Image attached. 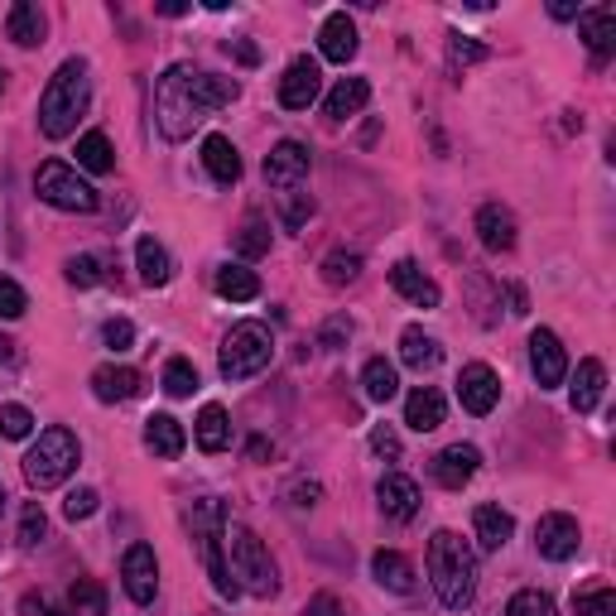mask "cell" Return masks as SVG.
Segmentation results:
<instances>
[{
	"label": "cell",
	"mask_w": 616,
	"mask_h": 616,
	"mask_svg": "<svg viewBox=\"0 0 616 616\" xmlns=\"http://www.w3.org/2000/svg\"><path fill=\"white\" fill-rule=\"evenodd\" d=\"M241 88L232 78H217V72H198L193 63H174L154 88V120L168 140H188L193 130L208 120L217 106H232Z\"/></svg>",
	"instance_id": "6da1fadb"
},
{
	"label": "cell",
	"mask_w": 616,
	"mask_h": 616,
	"mask_svg": "<svg viewBox=\"0 0 616 616\" xmlns=\"http://www.w3.org/2000/svg\"><path fill=\"white\" fill-rule=\"evenodd\" d=\"M429 583L439 602L449 612H467L477 597V554L463 545V535H453V530H439V535L429 539Z\"/></svg>",
	"instance_id": "7a4b0ae2"
},
{
	"label": "cell",
	"mask_w": 616,
	"mask_h": 616,
	"mask_svg": "<svg viewBox=\"0 0 616 616\" xmlns=\"http://www.w3.org/2000/svg\"><path fill=\"white\" fill-rule=\"evenodd\" d=\"M92 102V78H88V63L82 58H68L58 63V72L48 78V88L39 96V130L48 140H63L78 130V116L88 112Z\"/></svg>",
	"instance_id": "3957f363"
},
{
	"label": "cell",
	"mask_w": 616,
	"mask_h": 616,
	"mask_svg": "<svg viewBox=\"0 0 616 616\" xmlns=\"http://www.w3.org/2000/svg\"><path fill=\"white\" fill-rule=\"evenodd\" d=\"M222 535H226V554H232L226 569H232L236 588H246L251 597H275L280 593V573H275V559H270V549L256 539V530L226 525Z\"/></svg>",
	"instance_id": "277c9868"
},
{
	"label": "cell",
	"mask_w": 616,
	"mask_h": 616,
	"mask_svg": "<svg viewBox=\"0 0 616 616\" xmlns=\"http://www.w3.org/2000/svg\"><path fill=\"white\" fill-rule=\"evenodd\" d=\"M78 457H82V449L68 429H44L39 443L24 453V481H30L34 491L63 487V481L72 477V467H78Z\"/></svg>",
	"instance_id": "5b68a950"
},
{
	"label": "cell",
	"mask_w": 616,
	"mask_h": 616,
	"mask_svg": "<svg viewBox=\"0 0 616 616\" xmlns=\"http://www.w3.org/2000/svg\"><path fill=\"white\" fill-rule=\"evenodd\" d=\"M270 357H275L270 328H265V323H236V328L222 337V361H217V367H222L226 381H251L270 367Z\"/></svg>",
	"instance_id": "8992f818"
},
{
	"label": "cell",
	"mask_w": 616,
	"mask_h": 616,
	"mask_svg": "<svg viewBox=\"0 0 616 616\" xmlns=\"http://www.w3.org/2000/svg\"><path fill=\"white\" fill-rule=\"evenodd\" d=\"M222 511H217V501H198L193 505V539H198V554H202V563H208V578H212V588H217V597H236L241 588H236V578L232 569H226V535H222Z\"/></svg>",
	"instance_id": "52a82bcc"
},
{
	"label": "cell",
	"mask_w": 616,
	"mask_h": 616,
	"mask_svg": "<svg viewBox=\"0 0 616 616\" xmlns=\"http://www.w3.org/2000/svg\"><path fill=\"white\" fill-rule=\"evenodd\" d=\"M34 193H39L48 208H58V212H96V202H102L88 178H82L72 164H63V160H44L39 164V174H34Z\"/></svg>",
	"instance_id": "ba28073f"
},
{
	"label": "cell",
	"mask_w": 616,
	"mask_h": 616,
	"mask_svg": "<svg viewBox=\"0 0 616 616\" xmlns=\"http://www.w3.org/2000/svg\"><path fill=\"white\" fill-rule=\"evenodd\" d=\"M578 545H583V530H578V521L569 511H549V515H539V525H535V549L545 554L549 563H569Z\"/></svg>",
	"instance_id": "9c48e42d"
},
{
	"label": "cell",
	"mask_w": 616,
	"mask_h": 616,
	"mask_svg": "<svg viewBox=\"0 0 616 616\" xmlns=\"http://www.w3.org/2000/svg\"><path fill=\"white\" fill-rule=\"evenodd\" d=\"M309 164H313L309 144H299V140H280L270 154H265V184L280 188V193H294V188L309 178Z\"/></svg>",
	"instance_id": "30bf717a"
},
{
	"label": "cell",
	"mask_w": 616,
	"mask_h": 616,
	"mask_svg": "<svg viewBox=\"0 0 616 616\" xmlns=\"http://www.w3.org/2000/svg\"><path fill=\"white\" fill-rule=\"evenodd\" d=\"M530 371H535L539 391H554V385H563V376H569V352H563L554 328L530 333Z\"/></svg>",
	"instance_id": "8fae6325"
},
{
	"label": "cell",
	"mask_w": 616,
	"mask_h": 616,
	"mask_svg": "<svg viewBox=\"0 0 616 616\" xmlns=\"http://www.w3.org/2000/svg\"><path fill=\"white\" fill-rule=\"evenodd\" d=\"M120 583H126V597L136 607H150L154 593H160V563H154L150 545H130L126 559H120Z\"/></svg>",
	"instance_id": "7c38bea8"
},
{
	"label": "cell",
	"mask_w": 616,
	"mask_h": 616,
	"mask_svg": "<svg viewBox=\"0 0 616 616\" xmlns=\"http://www.w3.org/2000/svg\"><path fill=\"white\" fill-rule=\"evenodd\" d=\"M457 400H463L467 415H491L501 400V376L487 361H473V367H463V376H457Z\"/></svg>",
	"instance_id": "4fadbf2b"
},
{
	"label": "cell",
	"mask_w": 616,
	"mask_h": 616,
	"mask_svg": "<svg viewBox=\"0 0 616 616\" xmlns=\"http://www.w3.org/2000/svg\"><path fill=\"white\" fill-rule=\"evenodd\" d=\"M318 92H323L318 63H313V58H294L280 78V106H289V112H309V106L318 102Z\"/></svg>",
	"instance_id": "5bb4252c"
},
{
	"label": "cell",
	"mask_w": 616,
	"mask_h": 616,
	"mask_svg": "<svg viewBox=\"0 0 616 616\" xmlns=\"http://www.w3.org/2000/svg\"><path fill=\"white\" fill-rule=\"evenodd\" d=\"M477 467H481V453L473 443H453V449H443L433 457V481H439L443 491H463L467 481L477 477Z\"/></svg>",
	"instance_id": "9a60e30c"
},
{
	"label": "cell",
	"mask_w": 616,
	"mask_h": 616,
	"mask_svg": "<svg viewBox=\"0 0 616 616\" xmlns=\"http://www.w3.org/2000/svg\"><path fill=\"white\" fill-rule=\"evenodd\" d=\"M391 289H395L400 299H409L415 309H439V299H443V289L433 284L415 260H395V265H391Z\"/></svg>",
	"instance_id": "2e32d148"
},
{
	"label": "cell",
	"mask_w": 616,
	"mask_h": 616,
	"mask_svg": "<svg viewBox=\"0 0 616 616\" xmlns=\"http://www.w3.org/2000/svg\"><path fill=\"white\" fill-rule=\"evenodd\" d=\"M376 501H381V511L391 515V521H415L419 515V487H415V477H405V473H385L381 477V487H376Z\"/></svg>",
	"instance_id": "e0dca14e"
},
{
	"label": "cell",
	"mask_w": 616,
	"mask_h": 616,
	"mask_svg": "<svg viewBox=\"0 0 616 616\" xmlns=\"http://www.w3.org/2000/svg\"><path fill=\"white\" fill-rule=\"evenodd\" d=\"M318 48H323V58H328V63H352V58H357V24H352L347 10H333V15L323 20Z\"/></svg>",
	"instance_id": "ac0fdd59"
},
{
	"label": "cell",
	"mask_w": 616,
	"mask_h": 616,
	"mask_svg": "<svg viewBox=\"0 0 616 616\" xmlns=\"http://www.w3.org/2000/svg\"><path fill=\"white\" fill-rule=\"evenodd\" d=\"M140 391H144V381H140V371H130V367H96L92 371V395L102 405H126V400H136Z\"/></svg>",
	"instance_id": "d6986e66"
},
{
	"label": "cell",
	"mask_w": 616,
	"mask_h": 616,
	"mask_svg": "<svg viewBox=\"0 0 616 616\" xmlns=\"http://www.w3.org/2000/svg\"><path fill=\"white\" fill-rule=\"evenodd\" d=\"M578 34H583V44L593 48L597 58H612L616 54V10L612 5H593L578 15Z\"/></svg>",
	"instance_id": "ffe728a7"
},
{
	"label": "cell",
	"mask_w": 616,
	"mask_h": 616,
	"mask_svg": "<svg viewBox=\"0 0 616 616\" xmlns=\"http://www.w3.org/2000/svg\"><path fill=\"white\" fill-rule=\"evenodd\" d=\"M477 236H481V246L487 251H511L515 246V217L501 208V202H481L477 208Z\"/></svg>",
	"instance_id": "44dd1931"
},
{
	"label": "cell",
	"mask_w": 616,
	"mask_h": 616,
	"mask_svg": "<svg viewBox=\"0 0 616 616\" xmlns=\"http://www.w3.org/2000/svg\"><path fill=\"white\" fill-rule=\"evenodd\" d=\"M602 391H607V367H602L597 357H583V361H578L573 391H569V400H573L578 415H593L597 400H602Z\"/></svg>",
	"instance_id": "7402d4cb"
},
{
	"label": "cell",
	"mask_w": 616,
	"mask_h": 616,
	"mask_svg": "<svg viewBox=\"0 0 616 616\" xmlns=\"http://www.w3.org/2000/svg\"><path fill=\"white\" fill-rule=\"evenodd\" d=\"M443 415H449V405H443V395L433 391V385H419V391H409L405 400V425L415 433H433L443 425Z\"/></svg>",
	"instance_id": "603a6c76"
},
{
	"label": "cell",
	"mask_w": 616,
	"mask_h": 616,
	"mask_svg": "<svg viewBox=\"0 0 616 616\" xmlns=\"http://www.w3.org/2000/svg\"><path fill=\"white\" fill-rule=\"evenodd\" d=\"M371 573H376V583L391 588V593H415V563H409L400 549H376L371 554Z\"/></svg>",
	"instance_id": "cb8c5ba5"
},
{
	"label": "cell",
	"mask_w": 616,
	"mask_h": 616,
	"mask_svg": "<svg viewBox=\"0 0 616 616\" xmlns=\"http://www.w3.org/2000/svg\"><path fill=\"white\" fill-rule=\"evenodd\" d=\"M184 443H188V433H184V425H178L174 415H150L144 419V449H150L154 457H178L184 453Z\"/></svg>",
	"instance_id": "d4e9b609"
},
{
	"label": "cell",
	"mask_w": 616,
	"mask_h": 616,
	"mask_svg": "<svg viewBox=\"0 0 616 616\" xmlns=\"http://www.w3.org/2000/svg\"><path fill=\"white\" fill-rule=\"evenodd\" d=\"M473 530H477V545L491 554V549H501L505 539L515 535V521H511V511H501V505H477Z\"/></svg>",
	"instance_id": "484cf974"
},
{
	"label": "cell",
	"mask_w": 616,
	"mask_h": 616,
	"mask_svg": "<svg viewBox=\"0 0 616 616\" xmlns=\"http://www.w3.org/2000/svg\"><path fill=\"white\" fill-rule=\"evenodd\" d=\"M136 265H140V280L150 284V289H164L168 280H174V260H168V251L154 236H140L136 241Z\"/></svg>",
	"instance_id": "4316f807"
},
{
	"label": "cell",
	"mask_w": 616,
	"mask_h": 616,
	"mask_svg": "<svg viewBox=\"0 0 616 616\" xmlns=\"http://www.w3.org/2000/svg\"><path fill=\"white\" fill-rule=\"evenodd\" d=\"M400 361H405L409 371H433L443 361L439 337H429L425 328H405L400 333Z\"/></svg>",
	"instance_id": "83f0119b"
},
{
	"label": "cell",
	"mask_w": 616,
	"mask_h": 616,
	"mask_svg": "<svg viewBox=\"0 0 616 616\" xmlns=\"http://www.w3.org/2000/svg\"><path fill=\"white\" fill-rule=\"evenodd\" d=\"M5 34L15 39L20 48H39L44 44V15L39 5H30V0H15L5 15Z\"/></svg>",
	"instance_id": "f1b7e54d"
},
{
	"label": "cell",
	"mask_w": 616,
	"mask_h": 616,
	"mask_svg": "<svg viewBox=\"0 0 616 616\" xmlns=\"http://www.w3.org/2000/svg\"><path fill=\"white\" fill-rule=\"evenodd\" d=\"M202 164H208V174L217 178V184H236L241 178V154H236V144L226 136L202 140Z\"/></svg>",
	"instance_id": "f546056e"
},
{
	"label": "cell",
	"mask_w": 616,
	"mask_h": 616,
	"mask_svg": "<svg viewBox=\"0 0 616 616\" xmlns=\"http://www.w3.org/2000/svg\"><path fill=\"white\" fill-rule=\"evenodd\" d=\"M367 102H371V82H367V78H342V82H337V88L328 92L323 112H328L333 120H347V116H357Z\"/></svg>",
	"instance_id": "4dcf8cb0"
},
{
	"label": "cell",
	"mask_w": 616,
	"mask_h": 616,
	"mask_svg": "<svg viewBox=\"0 0 616 616\" xmlns=\"http://www.w3.org/2000/svg\"><path fill=\"white\" fill-rule=\"evenodd\" d=\"M193 439H198L202 453H222L232 443V425H226V409L222 405H202L198 425H193Z\"/></svg>",
	"instance_id": "1f68e13d"
},
{
	"label": "cell",
	"mask_w": 616,
	"mask_h": 616,
	"mask_svg": "<svg viewBox=\"0 0 616 616\" xmlns=\"http://www.w3.org/2000/svg\"><path fill=\"white\" fill-rule=\"evenodd\" d=\"M217 294L232 299V304H251V299H260V275L246 270V265H222L217 270Z\"/></svg>",
	"instance_id": "d6a6232c"
},
{
	"label": "cell",
	"mask_w": 616,
	"mask_h": 616,
	"mask_svg": "<svg viewBox=\"0 0 616 616\" xmlns=\"http://www.w3.org/2000/svg\"><path fill=\"white\" fill-rule=\"evenodd\" d=\"M361 391H367V400H395V391H400V376H395V367L385 357H371L367 367H361Z\"/></svg>",
	"instance_id": "836d02e7"
},
{
	"label": "cell",
	"mask_w": 616,
	"mask_h": 616,
	"mask_svg": "<svg viewBox=\"0 0 616 616\" xmlns=\"http://www.w3.org/2000/svg\"><path fill=\"white\" fill-rule=\"evenodd\" d=\"M78 168H88V174H112L116 168L112 140H106L102 130H88V136L78 140Z\"/></svg>",
	"instance_id": "e575fe53"
},
{
	"label": "cell",
	"mask_w": 616,
	"mask_h": 616,
	"mask_svg": "<svg viewBox=\"0 0 616 616\" xmlns=\"http://www.w3.org/2000/svg\"><path fill=\"white\" fill-rule=\"evenodd\" d=\"M236 251H241L246 260L270 256V226H265V217H260V212H251L246 222H241V232H236Z\"/></svg>",
	"instance_id": "d590c367"
},
{
	"label": "cell",
	"mask_w": 616,
	"mask_h": 616,
	"mask_svg": "<svg viewBox=\"0 0 616 616\" xmlns=\"http://www.w3.org/2000/svg\"><path fill=\"white\" fill-rule=\"evenodd\" d=\"M318 270H323V284L342 289V284H352L357 275H361V256H357V251H328Z\"/></svg>",
	"instance_id": "8d00e7d4"
},
{
	"label": "cell",
	"mask_w": 616,
	"mask_h": 616,
	"mask_svg": "<svg viewBox=\"0 0 616 616\" xmlns=\"http://www.w3.org/2000/svg\"><path fill=\"white\" fill-rule=\"evenodd\" d=\"M164 391L174 395V400H188V395L198 391V367H193L188 357H168V367H164Z\"/></svg>",
	"instance_id": "74e56055"
},
{
	"label": "cell",
	"mask_w": 616,
	"mask_h": 616,
	"mask_svg": "<svg viewBox=\"0 0 616 616\" xmlns=\"http://www.w3.org/2000/svg\"><path fill=\"white\" fill-rule=\"evenodd\" d=\"M505 616H559L549 593H539V588H525V593H515L505 602Z\"/></svg>",
	"instance_id": "f35d334b"
},
{
	"label": "cell",
	"mask_w": 616,
	"mask_h": 616,
	"mask_svg": "<svg viewBox=\"0 0 616 616\" xmlns=\"http://www.w3.org/2000/svg\"><path fill=\"white\" fill-rule=\"evenodd\" d=\"M44 535H48V515H44L39 501H30V505L20 511V545L34 549V545H44Z\"/></svg>",
	"instance_id": "ab89813d"
},
{
	"label": "cell",
	"mask_w": 616,
	"mask_h": 616,
	"mask_svg": "<svg viewBox=\"0 0 616 616\" xmlns=\"http://www.w3.org/2000/svg\"><path fill=\"white\" fill-rule=\"evenodd\" d=\"M34 415L24 405H0V439H30Z\"/></svg>",
	"instance_id": "60d3db41"
},
{
	"label": "cell",
	"mask_w": 616,
	"mask_h": 616,
	"mask_svg": "<svg viewBox=\"0 0 616 616\" xmlns=\"http://www.w3.org/2000/svg\"><path fill=\"white\" fill-rule=\"evenodd\" d=\"M72 612L78 616H102L106 612V593L96 583H88V578H78V583H72Z\"/></svg>",
	"instance_id": "b9f144b4"
},
{
	"label": "cell",
	"mask_w": 616,
	"mask_h": 616,
	"mask_svg": "<svg viewBox=\"0 0 616 616\" xmlns=\"http://www.w3.org/2000/svg\"><path fill=\"white\" fill-rule=\"evenodd\" d=\"M96 505H102V497H96L92 487H72V491H68V501H63V515H68L72 525H78V521H92Z\"/></svg>",
	"instance_id": "7bdbcfd3"
},
{
	"label": "cell",
	"mask_w": 616,
	"mask_h": 616,
	"mask_svg": "<svg viewBox=\"0 0 616 616\" xmlns=\"http://www.w3.org/2000/svg\"><path fill=\"white\" fill-rule=\"evenodd\" d=\"M573 607L578 616H616V593L612 588H593V593H578Z\"/></svg>",
	"instance_id": "ee69618b"
},
{
	"label": "cell",
	"mask_w": 616,
	"mask_h": 616,
	"mask_svg": "<svg viewBox=\"0 0 616 616\" xmlns=\"http://www.w3.org/2000/svg\"><path fill=\"white\" fill-rule=\"evenodd\" d=\"M102 342L112 347V352H130V347H136V323H130V318H112L102 328Z\"/></svg>",
	"instance_id": "f6af8a7d"
},
{
	"label": "cell",
	"mask_w": 616,
	"mask_h": 616,
	"mask_svg": "<svg viewBox=\"0 0 616 616\" xmlns=\"http://www.w3.org/2000/svg\"><path fill=\"white\" fill-rule=\"evenodd\" d=\"M30 309V299H24V289L10 280V275H0V318H20V313Z\"/></svg>",
	"instance_id": "bcb514c9"
},
{
	"label": "cell",
	"mask_w": 616,
	"mask_h": 616,
	"mask_svg": "<svg viewBox=\"0 0 616 616\" xmlns=\"http://www.w3.org/2000/svg\"><path fill=\"white\" fill-rule=\"evenodd\" d=\"M309 217H313V198H309V193H284V226H289V232H299Z\"/></svg>",
	"instance_id": "7dc6e473"
},
{
	"label": "cell",
	"mask_w": 616,
	"mask_h": 616,
	"mask_svg": "<svg viewBox=\"0 0 616 616\" xmlns=\"http://www.w3.org/2000/svg\"><path fill=\"white\" fill-rule=\"evenodd\" d=\"M63 275H68V284H78V289H92L96 280H102V270H96L92 256H72V260L63 265Z\"/></svg>",
	"instance_id": "c3c4849f"
},
{
	"label": "cell",
	"mask_w": 616,
	"mask_h": 616,
	"mask_svg": "<svg viewBox=\"0 0 616 616\" xmlns=\"http://www.w3.org/2000/svg\"><path fill=\"white\" fill-rule=\"evenodd\" d=\"M347 337H352V318H347V313H333L318 333V347H347Z\"/></svg>",
	"instance_id": "681fc988"
},
{
	"label": "cell",
	"mask_w": 616,
	"mask_h": 616,
	"mask_svg": "<svg viewBox=\"0 0 616 616\" xmlns=\"http://www.w3.org/2000/svg\"><path fill=\"white\" fill-rule=\"evenodd\" d=\"M449 58H453V63H481V58H487V44L453 34V39H449Z\"/></svg>",
	"instance_id": "f907efd6"
},
{
	"label": "cell",
	"mask_w": 616,
	"mask_h": 616,
	"mask_svg": "<svg viewBox=\"0 0 616 616\" xmlns=\"http://www.w3.org/2000/svg\"><path fill=\"white\" fill-rule=\"evenodd\" d=\"M371 449H376L381 457H400V433H395L391 425H376L371 429Z\"/></svg>",
	"instance_id": "816d5d0a"
},
{
	"label": "cell",
	"mask_w": 616,
	"mask_h": 616,
	"mask_svg": "<svg viewBox=\"0 0 616 616\" xmlns=\"http://www.w3.org/2000/svg\"><path fill=\"white\" fill-rule=\"evenodd\" d=\"M304 616H342V602H337L333 593H318V597H309Z\"/></svg>",
	"instance_id": "f5cc1de1"
},
{
	"label": "cell",
	"mask_w": 616,
	"mask_h": 616,
	"mask_svg": "<svg viewBox=\"0 0 616 616\" xmlns=\"http://www.w3.org/2000/svg\"><path fill=\"white\" fill-rule=\"evenodd\" d=\"M226 54H236L246 68H256V63H260V48H256V44H246V39H226Z\"/></svg>",
	"instance_id": "db71d44e"
},
{
	"label": "cell",
	"mask_w": 616,
	"mask_h": 616,
	"mask_svg": "<svg viewBox=\"0 0 616 616\" xmlns=\"http://www.w3.org/2000/svg\"><path fill=\"white\" fill-rule=\"evenodd\" d=\"M318 497H323L318 481H299L294 487V505H318Z\"/></svg>",
	"instance_id": "11a10c76"
},
{
	"label": "cell",
	"mask_w": 616,
	"mask_h": 616,
	"mask_svg": "<svg viewBox=\"0 0 616 616\" xmlns=\"http://www.w3.org/2000/svg\"><path fill=\"white\" fill-rule=\"evenodd\" d=\"M20 616H58V612L48 607L44 597H34V593H30V597H20Z\"/></svg>",
	"instance_id": "9f6ffc18"
},
{
	"label": "cell",
	"mask_w": 616,
	"mask_h": 616,
	"mask_svg": "<svg viewBox=\"0 0 616 616\" xmlns=\"http://www.w3.org/2000/svg\"><path fill=\"white\" fill-rule=\"evenodd\" d=\"M549 15L554 20H578V15H583V5H578V0H554Z\"/></svg>",
	"instance_id": "6f0895ef"
},
{
	"label": "cell",
	"mask_w": 616,
	"mask_h": 616,
	"mask_svg": "<svg viewBox=\"0 0 616 616\" xmlns=\"http://www.w3.org/2000/svg\"><path fill=\"white\" fill-rule=\"evenodd\" d=\"M160 15L178 20V15H188V5H184V0H164V5H160Z\"/></svg>",
	"instance_id": "680465c9"
},
{
	"label": "cell",
	"mask_w": 616,
	"mask_h": 616,
	"mask_svg": "<svg viewBox=\"0 0 616 616\" xmlns=\"http://www.w3.org/2000/svg\"><path fill=\"white\" fill-rule=\"evenodd\" d=\"M511 304H515L511 313H530V299H525V289H521V284H511Z\"/></svg>",
	"instance_id": "91938a15"
},
{
	"label": "cell",
	"mask_w": 616,
	"mask_h": 616,
	"mask_svg": "<svg viewBox=\"0 0 616 616\" xmlns=\"http://www.w3.org/2000/svg\"><path fill=\"white\" fill-rule=\"evenodd\" d=\"M0 511H5V487H0Z\"/></svg>",
	"instance_id": "94428289"
},
{
	"label": "cell",
	"mask_w": 616,
	"mask_h": 616,
	"mask_svg": "<svg viewBox=\"0 0 616 616\" xmlns=\"http://www.w3.org/2000/svg\"><path fill=\"white\" fill-rule=\"evenodd\" d=\"M5 347H10V342H0V357H5Z\"/></svg>",
	"instance_id": "6125c7cd"
}]
</instances>
